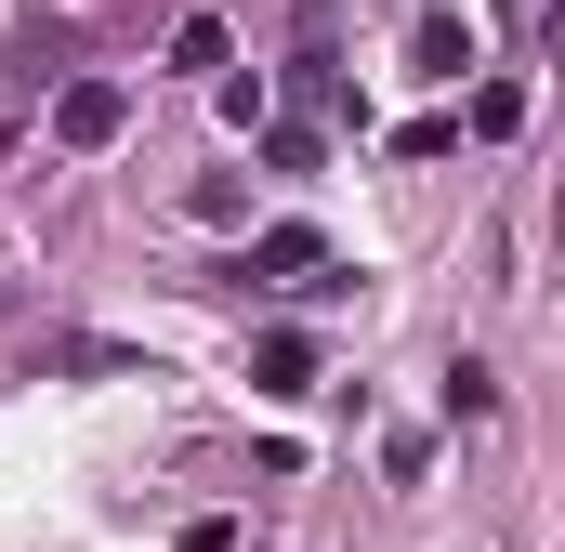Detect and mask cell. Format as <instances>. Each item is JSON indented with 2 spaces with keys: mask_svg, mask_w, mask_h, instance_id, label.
Segmentation results:
<instances>
[{
  "mask_svg": "<svg viewBox=\"0 0 565 552\" xmlns=\"http://www.w3.org/2000/svg\"><path fill=\"white\" fill-rule=\"evenodd\" d=\"M408 66H422V79H460V66H473V13L422 0V13H408Z\"/></svg>",
  "mask_w": 565,
  "mask_h": 552,
  "instance_id": "cell-3",
  "label": "cell"
},
{
  "mask_svg": "<svg viewBox=\"0 0 565 552\" xmlns=\"http://www.w3.org/2000/svg\"><path fill=\"white\" fill-rule=\"evenodd\" d=\"M237 276H264V289H342V264H329V237H316V224H264Z\"/></svg>",
  "mask_w": 565,
  "mask_h": 552,
  "instance_id": "cell-1",
  "label": "cell"
},
{
  "mask_svg": "<svg viewBox=\"0 0 565 552\" xmlns=\"http://www.w3.org/2000/svg\"><path fill=\"white\" fill-rule=\"evenodd\" d=\"M460 132H487V145H500V132H526V79H487V93H473V119H460Z\"/></svg>",
  "mask_w": 565,
  "mask_h": 552,
  "instance_id": "cell-6",
  "label": "cell"
},
{
  "mask_svg": "<svg viewBox=\"0 0 565 552\" xmlns=\"http://www.w3.org/2000/svg\"><path fill=\"white\" fill-rule=\"evenodd\" d=\"M250 395H316V342H302V329H264V342H250Z\"/></svg>",
  "mask_w": 565,
  "mask_h": 552,
  "instance_id": "cell-4",
  "label": "cell"
},
{
  "mask_svg": "<svg viewBox=\"0 0 565 552\" xmlns=\"http://www.w3.org/2000/svg\"><path fill=\"white\" fill-rule=\"evenodd\" d=\"M119 132H132V93H119V79H66V93H53V145L93 158V145H119Z\"/></svg>",
  "mask_w": 565,
  "mask_h": 552,
  "instance_id": "cell-2",
  "label": "cell"
},
{
  "mask_svg": "<svg viewBox=\"0 0 565 552\" xmlns=\"http://www.w3.org/2000/svg\"><path fill=\"white\" fill-rule=\"evenodd\" d=\"M487 408H500V382H487V369L460 355V369H447V421H487Z\"/></svg>",
  "mask_w": 565,
  "mask_h": 552,
  "instance_id": "cell-7",
  "label": "cell"
},
{
  "mask_svg": "<svg viewBox=\"0 0 565 552\" xmlns=\"http://www.w3.org/2000/svg\"><path fill=\"white\" fill-rule=\"evenodd\" d=\"M171 66H184V79H237V26H224V13H184V26H171Z\"/></svg>",
  "mask_w": 565,
  "mask_h": 552,
  "instance_id": "cell-5",
  "label": "cell"
}]
</instances>
